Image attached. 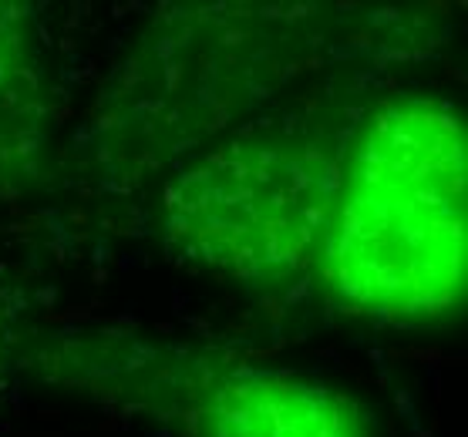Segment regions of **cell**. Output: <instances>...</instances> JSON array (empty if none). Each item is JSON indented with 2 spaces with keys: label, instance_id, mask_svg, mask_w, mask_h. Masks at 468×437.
<instances>
[{
  "label": "cell",
  "instance_id": "2",
  "mask_svg": "<svg viewBox=\"0 0 468 437\" xmlns=\"http://www.w3.org/2000/svg\"><path fill=\"white\" fill-rule=\"evenodd\" d=\"M468 297V125L445 95L388 88L347 141L310 303L391 330H441Z\"/></svg>",
  "mask_w": 468,
  "mask_h": 437
},
{
  "label": "cell",
  "instance_id": "6",
  "mask_svg": "<svg viewBox=\"0 0 468 437\" xmlns=\"http://www.w3.org/2000/svg\"><path fill=\"white\" fill-rule=\"evenodd\" d=\"M7 367H11V330L4 327V317H0V380Z\"/></svg>",
  "mask_w": 468,
  "mask_h": 437
},
{
  "label": "cell",
  "instance_id": "1",
  "mask_svg": "<svg viewBox=\"0 0 468 437\" xmlns=\"http://www.w3.org/2000/svg\"><path fill=\"white\" fill-rule=\"evenodd\" d=\"M455 17L435 4H159L108 65L64 149V192L145 195L176 165L320 81L435 61Z\"/></svg>",
  "mask_w": 468,
  "mask_h": 437
},
{
  "label": "cell",
  "instance_id": "4",
  "mask_svg": "<svg viewBox=\"0 0 468 437\" xmlns=\"http://www.w3.org/2000/svg\"><path fill=\"white\" fill-rule=\"evenodd\" d=\"M11 367L162 437H381L344 384L135 323H37L11 333Z\"/></svg>",
  "mask_w": 468,
  "mask_h": 437
},
{
  "label": "cell",
  "instance_id": "3",
  "mask_svg": "<svg viewBox=\"0 0 468 437\" xmlns=\"http://www.w3.org/2000/svg\"><path fill=\"white\" fill-rule=\"evenodd\" d=\"M384 78L320 81L176 165L142 199L162 256L263 307L310 303L344 151Z\"/></svg>",
  "mask_w": 468,
  "mask_h": 437
},
{
  "label": "cell",
  "instance_id": "5",
  "mask_svg": "<svg viewBox=\"0 0 468 437\" xmlns=\"http://www.w3.org/2000/svg\"><path fill=\"white\" fill-rule=\"evenodd\" d=\"M71 121L61 57L37 4L0 0V205L64 192Z\"/></svg>",
  "mask_w": 468,
  "mask_h": 437
}]
</instances>
